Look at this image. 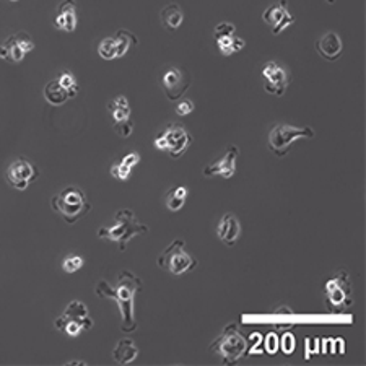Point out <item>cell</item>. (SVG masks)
<instances>
[{"instance_id":"obj_1","label":"cell","mask_w":366,"mask_h":366,"mask_svg":"<svg viewBox=\"0 0 366 366\" xmlns=\"http://www.w3.org/2000/svg\"><path fill=\"white\" fill-rule=\"evenodd\" d=\"M142 280L129 270H122L118 277V285L111 286L104 280H99L97 285V295L99 298H113L121 307L122 315V332H134L137 321L134 316L135 295L142 290Z\"/></svg>"},{"instance_id":"obj_2","label":"cell","mask_w":366,"mask_h":366,"mask_svg":"<svg viewBox=\"0 0 366 366\" xmlns=\"http://www.w3.org/2000/svg\"><path fill=\"white\" fill-rule=\"evenodd\" d=\"M114 221L116 224L113 226L99 228L98 238L118 243L121 252L126 251L127 243H129L132 238L148 233V226L140 224L130 209L119 210L118 214L114 215Z\"/></svg>"},{"instance_id":"obj_3","label":"cell","mask_w":366,"mask_h":366,"mask_svg":"<svg viewBox=\"0 0 366 366\" xmlns=\"http://www.w3.org/2000/svg\"><path fill=\"white\" fill-rule=\"evenodd\" d=\"M51 204L52 210L57 212L68 225H73L92 210V204H90L87 194L77 185H68V188L61 190L52 199Z\"/></svg>"},{"instance_id":"obj_4","label":"cell","mask_w":366,"mask_h":366,"mask_svg":"<svg viewBox=\"0 0 366 366\" xmlns=\"http://www.w3.org/2000/svg\"><path fill=\"white\" fill-rule=\"evenodd\" d=\"M327 310L332 315H342L353 305V285L347 270H338L324 285Z\"/></svg>"},{"instance_id":"obj_5","label":"cell","mask_w":366,"mask_h":366,"mask_svg":"<svg viewBox=\"0 0 366 366\" xmlns=\"http://www.w3.org/2000/svg\"><path fill=\"white\" fill-rule=\"evenodd\" d=\"M316 135L311 127H293L290 124H275L269 132V150L275 157L283 158L298 139H312Z\"/></svg>"},{"instance_id":"obj_6","label":"cell","mask_w":366,"mask_h":366,"mask_svg":"<svg viewBox=\"0 0 366 366\" xmlns=\"http://www.w3.org/2000/svg\"><path fill=\"white\" fill-rule=\"evenodd\" d=\"M93 327V319L90 317L88 307L78 300L68 303L66 311L56 319V329L66 334L67 337H77L83 331H90Z\"/></svg>"},{"instance_id":"obj_7","label":"cell","mask_w":366,"mask_h":366,"mask_svg":"<svg viewBox=\"0 0 366 366\" xmlns=\"http://www.w3.org/2000/svg\"><path fill=\"white\" fill-rule=\"evenodd\" d=\"M212 352L219 353L226 365H231L240 360L248 350V342L240 331H238L236 324H230L225 327V331L216 341L210 346Z\"/></svg>"},{"instance_id":"obj_8","label":"cell","mask_w":366,"mask_h":366,"mask_svg":"<svg viewBox=\"0 0 366 366\" xmlns=\"http://www.w3.org/2000/svg\"><path fill=\"white\" fill-rule=\"evenodd\" d=\"M184 246L185 243L183 240H174L169 244L160 254V257H158L160 269L166 270V272L173 275H183L189 272V270H193L197 265V261L185 251Z\"/></svg>"},{"instance_id":"obj_9","label":"cell","mask_w":366,"mask_h":366,"mask_svg":"<svg viewBox=\"0 0 366 366\" xmlns=\"http://www.w3.org/2000/svg\"><path fill=\"white\" fill-rule=\"evenodd\" d=\"M193 142V137L185 130V127L179 124H169L163 134L155 139V148L160 152L169 153L171 158H179L188 152Z\"/></svg>"},{"instance_id":"obj_10","label":"cell","mask_w":366,"mask_h":366,"mask_svg":"<svg viewBox=\"0 0 366 366\" xmlns=\"http://www.w3.org/2000/svg\"><path fill=\"white\" fill-rule=\"evenodd\" d=\"M137 44V36L130 31L119 30L114 36L104 38L98 44V54L104 61H113L124 57L132 46Z\"/></svg>"},{"instance_id":"obj_11","label":"cell","mask_w":366,"mask_h":366,"mask_svg":"<svg viewBox=\"0 0 366 366\" xmlns=\"http://www.w3.org/2000/svg\"><path fill=\"white\" fill-rule=\"evenodd\" d=\"M38 176L39 169L28 158H17V160L8 164L7 173H5L7 183L18 190L28 189L30 184Z\"/></svg>"},{"instance_id":"obj_12","label":"cell","mask_w":366,"mask_h":366,"mask_svg":"<svg viewBox=\"0 0 366 366\" xmlns=\"http://www.w3.org/2000/svg\"><path fill=\"white\" fill-rule=\"evenodd\" d=\"M35 47L36 44L31 36L25 31H20V33L10 36L4 44H0V59L20 63Z\"/></svg>"},{"instance_id":"obj_13","label":"cell","mask_w":366,"mask_h":366,"mask_svg":"<svg viewBox=\"0 0 366 366\" xmlns=\"http://www.w3.org/2000/svg\"><path fill=\"white\" fill-rule=\"evenodd\" d=\"M262 78L265 92L269 94H274V97H283L291 82L290 73L275 61L265 63L262 68Z\"/></svg>"},{"instance_id":"obj_14","label":"cell","mask_w":366,"mask_h":366,"mask_svg":"<svg viewBox=\"0 0 366 366\" xmlns=\"http://www.w3.org/2000/svg\"><path fill=\"white\" fill-rule=\"evenodd\" d=\"M161 85L164 90V94L169 102H176L188 92L190 85V75L183 68L179 67H168L161 75Z\"/></svg>"},{"instance_id":"obj_15","label":"cell","mask_w":366,"mask_h":366,"mask_svg":"<svg viewBox=\"0 0 366 366\" xmlns=\"http://www.w3.org/2000/svg\"><path fill=\"white\" fill-rule=\"evenodd\" d=\"M214 36L216 46H219V51L226 57L243 51L244 46H246L244 39L236 36V26L230 23V21H221V23L216 25L214 30Z\"/></svg>"},{"instance_id":"obj_16","label":"cell","mask_w":366,"mask_h":366,"mask_svg":"<svg viewBox=\"0 0 366 366\" xmlns=\"http://www.w3.org/2000/svg\"><path fill=\"white\" fill-rule=\"evenodd\" d=\"M262 20L265 25L270 26L272 35L279 36L282 31L295 23V17L288 10V0H279L277 4L265 8L262 13Z\"/></svg>"},{"instance_id":"obj_17","label":"cell","mask_w":366,"mask_h":366,"mask_svg":"<svg viewBox=\"0 0 366 366\" xmlns=\"http://www.w3.org/2000/svg\"><path fill=\"white\" fill-rule=\"evenodd\" d=\"M240 157V148L236 145H231L226 148L225 155L215 160L214 163L207 164L204 168V176L210 178V176H221L225 179H230L235 176L236 173V160Z\"/></svg>"},{"instance_id":"obj_18","label":"cell","mask_w":366,"mask_h":366,"mask_svg":"<svg viewBox=\"0 0 366 366\" xmlns=\"http://www.w3.org/2000/svg\"><path fill=\"white\" fill-rule=\"evenodd\" d=\"M54 25L57 30L66 31V33H73L78 25V13L75 0H63L57 8Z\"/></svg>"},{"instance_id":"obj_19","label":"cell","mask_w":366,"mask_h":366,"mask_svg":"<svg viewBox=\"0 0 366 366\" xmlns=\"http://www.w3.org/2000/svg\"><path fill=\"white\" fill-rule=\"evenodd\" d=\"M342 39L341 36L337 33H334V31H329V33L322 35L319 39L316 41V51L317 54H319L322 59H326L329 62H334L337 61L338 57L342 56Z\"/></svg>"},{"instance_id":"obj_20","label":"cell","mask_w":366,"mask_h":366,"mask_svg":"<svg viewBox=\"0 0 366 366\" xmlns=\"http://www.w3.org/2000/svg\"><path fill=\"white\" fill-rule=\"evenodd\" d=\"M216 235H219V240L224 241L226 246H233L241 235V225L240 220L236 219V215L226 214L220 220L219 226H216Z\"/></svg>"},{"instance_id":"obj_21","label":"cell","mask_w":366,"mask_h":366,"mask_svg":"<svg viewBox=\"0 0 366 366\" xmlns=\"http://www.w3.org/2000/svg\"><path fill=\"white\" fill-rule=\"evenodd\" d=\"M140 163V155L137 152H130L121 158L119 161H116L111 166V176L119 179V181H127L130 176L132 169Z\"/></svg>"},{"instance_id":"obj_22","label":"cell","mask_w":366,"mask_h":366,"mask_svg":"<svg viewBox=\"0 0 366 366\" xmlns=\"http://www.w3.org/2000/svg\"><path fill=\"white\" fill-rule=\"evenodd\" d=\"M44 99L52 106L66 104L68 99H72V94L63 87L59 78H54L44 87Z\"/></svg>"},{"instance_id":"obj_23","label":"cell","mask_w":366,"mask_h":366,"mask_svg":"<svg viewBox=\"0 0 366 366\" xmlns=\"http://www.w3.org/2000/svg\"><path fill=\"white\" fill-rule=\"evenodd\" d=\"M160 18H161V25L164 26V30L176 31L179 26L183 25L184 12L178 4H169L161 10Z\"/></svg>"},{"instance_id":"obj_24","label":"cell","mask_w":366,"mask_h":366,"mask_svg":"<svg viewBox=\"0 0 366 366\" xmlns=\"http://www.w3.org/2000/svg\"><path fill=\"white\" fill-rule=\"evenodd\" d=\"M137 355H139V350H137L134 341L132 338H121L113 352V358L119 365H129L137 358Z\"/></svg>"},{"instance_id":"obj_25","label":"cell","mask_w":366,"mask_h":366,"mask_svg":"<svg viewBox=\"0 0 366 366\" xmlns=\"http://www.w3.org/2000/svg\"><path fill=\"white\" fill-rule=\"evenodd\" d=\"M108 109L111 116H113L114 122H121V121H126L130 118L132 114V109H130V104L127 102L126 97H116L114 99H111L109 104H108Z\"/></svg>"},{"instance_id":"obj_26","label":"cell","mask_w":366,"mask_h":366,"mask_svg":"<svg viewBox=\"0 0 366 366\" xmlns=\"http://www.w3.org/2000/svg\"><path fill=\"white\" fill-rule=\"evenodd\" d=\"M188 194H189V190H188V188H184V185H178V188L169 190V193L166 194L168 210H171V212L181 210L185 204V200H188Z\"/></svg>"},{"instance_id":"obj_27","label":"cell","mask_w":366,"mask_h":366,"mask_svg":"<svg viewBox=\"0 0 366 366\" xmlns=\"http://www.w3.org/2000/svg\"><path fill=\"white\" fill-rule=\"evenodd\" d=\"M57 78H59L63 87H66L68 92H71L72 98H75L78 94V83H77L75 75H73L71 71H63V72H61V75Z\"/></svg>"},{"instance_id":"obj_28","label":"cell","mask_w":366,"mask_h":366,"mask_svg":"<svg viewBox=\"0 0 366 366\" xmlns=\"http://www.w3.org/2000/svg\"><path fill=\"white\" fill-rule=\"evenodd\" d=\"M82 267H83V257L77 256V254H71V256H67L62 262V269L66 270L67 274L77 272V270Z\"/></svg>"},{"instance_id":"obj_29","label":"cell","mask_w":366,"mask_h":366,"mask_svg":"<svg viewBox=\"0 0 366 366\" xmlns=\"http://www.w3.org/2000/svg\"><path fill=\"white\" fill-rule=\"evenodd\" d=\"M114 130L118 132L121 137H130L132 132H134V121L130 118L126 119V121H121V122H114Z\"/></svg>"},{"instance_id":"obj_30","label":"cell","mask_w":366,"mask_h":366,"mask_svg":"<svg viewBox=\"0 0 366 366\" xmlns=\"http://www.w3.org/2000/svg\"><path fill=\"white\" fill-rule=\"evenodd\" d=\"M194 103L190 102V99H183V102H179L178 104H176V114L178 116H189L190 113H193L194 111Z\"/></svg>"},{"instance_id":"obj_31","label":"cell","mask_w":366,"mask_h":366,"mask_svg":"<svg viewBox=\"0 0 366 366\" xmlns=\"http://www.w3.org/2000/svg\"><path fill=\"white\" fill-rule=\"evenodd\" d=\"M326 2H327V4H331V5H332L334 2H336V0H326Z\"/></svg>"},{"instance_id":"obj_32","label":"cell","mask_w":366,"mask_h":366,"mask_svg":"<svg viewBox=\"0 0 366 366\" xmlns=\"http://www.w3.org/2000/svg\"><path fill=\"white\" fill-rule=\"evenodd\" d=\"M10 2H18V0H10Z\"/></svg>"}]
</instances>
